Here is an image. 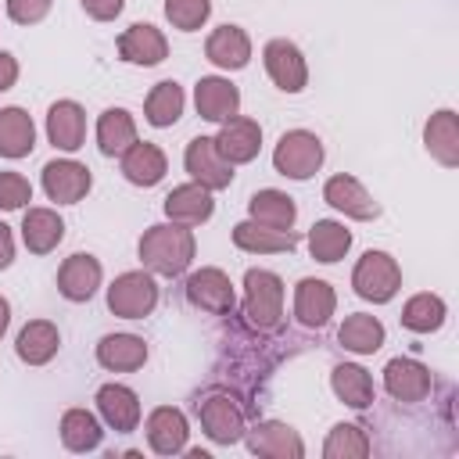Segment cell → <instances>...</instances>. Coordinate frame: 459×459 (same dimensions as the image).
Masks as SVG:
<instances>
[{
    "label": "cell",
    "mask_w": 459,
    "mask_h": 459,
    "mask_svg": "<svg viewBox=\"0 0 459 459\" xmlns=\"http://www.w3.org/2000/svg\"><path fill=\"white\" fill-rule=\"evenodd\" d=\"M154 305H158V283L143 269L122 273L108 287V308L115 316H122V319H143V316L154 312Z\"/></svg>",
    "instance_id": "5b68a950"
},
{
    "label": "cell",
    "mask_w": 459,
    "mask_h": 459,
    "mask_svg": "<svg viewBox=\"0 0 459 459\" xmlns=\"http://www.w3.org/2000/svg\"><path fill=\"white\" fill-rule=\"evenodd\" d=\"M186 298H190L194 308L212 312V316L233 312V301H237L233 283H230V276H226L222 269H197V273H190V280H186Z\"/></svg>",
    "instance_id": "30bf717a"
},
{
    "label": "cell",
    "mask_w": 459,
    "mask_h": 459,
    "mask_svg": "<svg viewBox=\"0 0 459 459\" xmlns=\"http://www.w3.org/2000/svg\"><path fill=\"white\" fill-rule=\"evenodd\" d=\"M323 197H326V204H333L337 212H344L348 219H377L380 215V204L366 194V186L355 179V176H330L326 179V186H323Z\"/></svg>",
    "instance_id": "9a60e30c"
},
{
    "label": "cell",
    "mask_w": 459,
    "mask_h": 459,
    "mask_svg": "<svg viewBox=\"0 0 459 459\" xmlns=\"http://www.w3.org/2000/svg\"><path fill=\"white\" fill-rule=\"evenodd\" d=\"M212 212H215L212 190L201 183H183L165 197V215L179 226H201L212 219Z\"/></svg>",
    "instance_id": "ffe728a7"
},
{
    "label": "cell",
    "mask_w": 459,
    "mask_h": 459,
    "mask_svg": "<svg viewBox=\"0 0 459 459\" xmlns=\"http://www.w3.org/2000/svg\"><path fill=\"white\" fill-rule=\"evenodd\" d=\"M36 147V126L29 111L22 108H4L0 111V154L4 158H25Z\"/></svg>",
    "instance_id": "4dcf8cb0"
},
{
    "label": "cell",
    "mask_w": 459,
    "mask_h": 459,
    "mask_svg": "<svg viewBox=\"0 0 459 459\" xmlns=\"http://www.w3.org/2000/svg\"><path fill=\"white\" fill-rule=\"evenodd\" d=\"M186 416L176 409V405H158L151 416H147V445L158 452V455H176L186 448Z\"/></svg>",
    "instance_id": "d6986e66"
},
{
    "label": "cell",
    "mask_w": 459,
    "mask_h": 459,
    "mask_svg": "<svg viewBox=\"0 0 459 459\" xmlns=\"http://www.w3.org/2000/svg\"><path fill=\"white\" fill-rule=\"evenodd\" d=\"M14 79H18V61H14L7 50H0V93H4V90H11V86H14Z\"/></svg>",
    "instance_id": "ee69618b"
},
{
    "label": "cell",
    "mask_w": 459,
    "mask_h": 459,
    "mask_svg": "<svg viewBox=\"0 0 459 459\" xmlns=\"http://www.w3.org/2000/svg\"><path fill=\"white\" fill-rule=\"evenodd\" d=\"M208 14H212V0H165V18L183 32L201 29Z\"/></svg>",
    "instance_id": "ab89813d"
},
{
    "label": "cell",
    "mask_w": 459,
    "mask_h": 459,
    "mask_svg": "<svg viewBox=\"0 0 459 459\" xmlns=\"http://www.w3.org/2000/svg\"><path fill=\"white\" fill-rule=\"evenodd\" d=\"M47 136L57 151H79L86 136V111L75 100H57L47 111Z\"/></svg>",
    "instance_id": "7402d4cb"
},
{
    "label": "cell",
    "mask_w": 459,
    "mask_h": 459,
    "mask_svg": "<svg viewBox=\"0 0 459 459\" xmlns=\"http://www.w3.org/2000/svg\"><path fill=\"white\" fill-rule=\"evenodd\" d=\"M233 244L240 251H255V255H276V251H294L298 237L290 230H273L262 222H237L233 226Z\"/></svg>",
    "instance_id": "f1b7e54d"
},
{
    "label": "cell",
    "mask_w": 459,
    "mask_h": 459,
    "mask_svg": "<svg viewBox=\"0 0 459 459\" xmlns=\"http://www.w3.org/2000/svg\"><path fill=\"white\" fill-rule=\"evenodd\" d=\"M165 154H161V147L158 143H129L126 151H122V176L129 179V183H136V186H154L161 176H165Z\"/></svg>",
    "instance_id": "d4e9b609"
},
{
    "label": "cell",
    "mask_w": 459,
    "mask_h": 459,
    "mask_svg": "<svg viewBox=\"0 0 459 459\" xmlns=\"http://www.w3.org/2000/svg\"><path fill=\"white\" fill-rule=\"evenodd\" d=\"M348 247H351V233L333 219H319L308 230V251L316 262H337L348 255Z\"/></svg>",
    "instance_id": "8d00e7d4"
},
{
    "label": "cell",
    "mask_w": 459,
    "mask_h": 459,
    "mask_svg": "<svg viewBox=\"0 0 459 459\" xmlns=\"http://www.w3.org/2000/svg\"><path fill=\"white\" fill-rule=\"evenodd\" d=\"M423 143L430 151V158H437L445 169L459 165V126H455V111L441 108L437 115H430L427 129H423Z\"/></svg>",
    "instance_id": "4316f807"
},
{
    "label": "cell",
    "mask_w": 459,
    "mask_h": 459,
    "mask_svg": "<svg viewBox=\"0 0 459 459\" xmlns=\"http://www.w3.org/2000/svg\"><path fill=\"white\" fill-rule=\"evenodd\" d=\"M50 4H54V0H7V14H11V22H18V25H36V22L47 18Z\"/></svg>",
    "instance_id": "b9f144b4"
},
{
    "label": "cell",
    "mask_w": 459,
    "mask_h": 459,
    "mask_svg": "<svg viewBox=\"0 0 459 459\" xmlns=\"http://www.w3.org/2000/svg\"><path fill=\"white\" fill-rule=\"evenodd\" d=\"M244 434H247V448L255 455H269V459H301L305 455V441L298 437V430L280 420H262Z\"/></svg>",
    "instance_id": "8fae6325"
},
{
    "label": "cell",
    "mask_w": 459,
    "mask_h": 459,
    "mask_svg": "<svg viewBox=\"0 0 459 459\" xmlns=\"http://www.w3.org/2000/svg\"><path fill=\"white\" fill-rule=\"evenodd\" d=\"M244 319L255 330H276L283 319V283L269 269L244 273Z\"/></svg>",
    "instance_id": "7a4b0ae2"
},
{
    "label": "cell",
    "mask_w": 459,
    "mask_h": 459,
    "mask_svg": "<svg viewBox=\"0 0 459 459\" xmlns=\"http://www.w3.org/2000/svg\"><path fill=\"white\" fill-rule=\"evenodd\" d=\"M215 147L219 154L230 161V165H244V161H255L258 158V147H262V126L255 118H226L219 136H215Z\"/></svg>",
    "instance_id": "7c38bea8"
},
{
    "label": "cell",
    "mask_w": 459,
    "mask_h": 459,
    "mask_svg": "<svg viewBox=\"0 0 459 459\" xmlns=\"http://www.w3.org/2000/svg\"><path fill=\"white\" fill-rule=\"evenodd\" d=\"M337 308V294L326 280H301L294 287V316L301 326H326V319Z\"/></svg>",
    "instance_id": "44dd1931"
},
{
    "label": "cell",
    "mask_w": 459,
    "mask_h": 459,
    "mask_svg": "<svg viewBox=\"0 0 459 459\" xmlns=\"http://www.w3.org/2000/svg\"><path fill=\"white\" fill-rule=\"evenodd\" d=\"M183 86L179 82H172V79H165V82H158L151 93H147V104H143V115H147V122L151 126H158V129H165V126H172V122H179V115H183Z\"/></svg>",
    "instance_id": "d590c367"
},
{
    "label": "cell",
    "mask_w": 459,
    "mask_h": 459,
    "mask_svg": "<svg viewBox=\"0 0 459 459\" xmlns=\"http://www.w3.org/2000/svg\"><path fill=\"white\" fill-rule=\"evenodd\" d=\"M118 54H122V61L147 68V65H161L169 57V43H165L161 29H154L147 22H136L118 36Z\"/></svg>",
    "instance_id": "e0dca14e"
},
{
    "label": "cell",
    "mask_w": 459,
    "mask_h": 459,
    "mask_svg": "<svg viewBox=\"0 0 459 459\" xmlns=\"http://www.w3.org/2000/svg\"><path fill=\"white\" fill-rule=\"evenodd\" d=\"M32 201V186L22 172H0V208L4 212H14L22 204Z\"/></svg>",
    "instance_id": "60d3db41"
},
{
    "label": "cell",
    "mask_w": 459,
    "mask_h": 459,
    "mask_svg": "<svg viewBox=\"0 0 459 459\" xmlns=\"http://www.w3.org/2000/svg\"><path fill=\"white\" fill-rule=\"evenodd\" d=\"M93 186V176L86 165L72 161V158H57L43 165V190L50 201L57 204H75L86 197V190Z\"/></svg>",
    "instance_id": "9c48e42d"
},
{
    "label": "cell",
    "mask_w": 459,
    "mask_h": 459,
    "mask_svg": "<svg viewBox=\"0 0 459 459\" xmlns=\"http://www.w3.org/2000/svg\"><path fill=\"white\" fill-rule=\"evenodd\" d=\"M330 387H333V394H337L344 405H351V409H369V405H373V377H369L362 366H355V362L333 366Z\"/></svg>",
    "instance_id": "f546056e"
},
{
    "label": "cell",
    "mask_w": 459,
    "mask_h": 459,
    "mask_svg": "<svg viewBox=\"0 0 459 459\" xmlns=\"http://www.w3.org/2000/svg\"><path fill=\"white\" fill-rule=\"evenodd\" d=\"M129 143H136V122L126 108H108L100 118H97V147L111 158V154H122Z\"/></svg>",
    "instance_id": "1f68e13d"
},
{
    "label": "cell",
    "mask_w": 459,
    "mask_h": 459,
    "mask_svg": "<svg viewBox=\"0 0 459 459\" xmlns=\"http://www.w3.org/2000/svg\"><path fill=\"white\" fill-rule=\"evenodd\" d=\"M323 455L326 459H362V455H369V437L359 423H337L323 445Z\"/></svg>",
    "instance_id": "f35d334b"
},
{
    "label": "cell",
    "mask_w": 459,
    "mask_h": 459,
    "mask_svg": "<svg viewBox=\"0 0 459 459\" xmlns=\"http://www.w3.org/2000/svg\"><path fill=\"white\" fill-rule=\"evenodd\" d=\"M194 104H197L201 118L226 122V118H233L240 111V90L230 79H222V75H204L194 86Z\"/></svg>",
    "instance_id": "4fadbf2b"
},
{
    "label": "cell",
    "mask_w": 459,
    "mask_h": 459,
    "mask_svg": "<svg viewBox=\"0 0 459 459\" xmlns=\"http://www.w3.org/2000/svg\"><path fill=\"white\" fill-rule=\"evenodd\" d=\"M445 323V301L437 294H412L402 308V326L412 333H430Z\"/></svg>",
    "instance_id": "74e56055"
},
{
    "label": "cell",
    "mask_w": 459,
    "mask_h": 459,
    "mask_svg": "<svg viewBox=\"0 0 459 459\" xmlns=\"http://www.w3.org/2000/svg\"><path fill=\"white\" fill-rule=\"evenodd\" d=\"M273 165L287 179H308V176H316L319 165H323V143H319V136L308 133V129L283 133L280 143H276V151H273Z\"/></svg>",
    "instance_id": "277c9868"
},
{
    "label": "cell",
    "mask_w": 459,
    "mask_h": 459,
    "mask_svg": "<svg viewBox=\"0 0 459 459\" xmlns=\"http://www.w3.org/2000/svg\"><path fill=\"white\" fill-rule=\"evenodd\" d=\"M337 341L355 351V355H373L380 344H384V323L377 316H366V312H355L341 323L337 330Z\"/></svg>",
    "instance_id": "836d02e7"
},
{
    "label": "cell",
    "mask_w": 459,
    "mask_h": 459,
    "mask_svg": "<svg viewBox=\"0 0 459 459\" xmlns=\"http://www.w3.org/2000/svg\"><path fill=\"white\" fill-rule=\"evenodd\" d=\"M247 212H251L255 222L273 226V230H290L294 219H298L294 197H287L283 190H258V194L247 201Z\"/></svg>",
    "instance_id": "d6a6232c"
},
{
    "label": "cell",
    "mask_w": 459,
    "mask_h": 459,
    "mask_svg": "<svg viewBox=\"0 0 459 459\" xmlns=\"http://www.w3.org/2000/svg\"><path fill=\"white\" fill-rule=\"evenodd\" d=\"M194 258V233L179 222H158L140 237V262L158 276L186 273Z\"/></svg>",
    "instance_id": "6da1fadb"
},
{
    "label": "cell",
    "mask_w": 459,
    "mask_h": 459,
    "mask_svg": "<svg viewBox=\"0 0 459 459\" xmlns=\"http://www.w3.org/2000/svg\"><path fill=\"white\" fill-rule=\"evenodd\" d=\"M100 287V262L93 255H82L75 251L72 258L61 262L57 269V290L68 298V301H90Z\"/></svg>",
    "instance_id": "ac0fdd59"
},
{
    "label": "cell",
    "mask_w": 459,
    "mask_h": 459,
    "mask_svg": "<svg viewBox=\"0 0 459 459\" xmlns=\"http://www.w3.org/2000/svg\"><path fill=\"white\" fill-rule=\"evenodd\" d=\"M57 348H61V333H57V326L47 323V319H32V323H25L22 333H18V341H14L18 359L29 362V366H43V362H50V359L57 355Z\"/></svg>",
    "instance_id": "484cf974"
},
{
    "label": "cell",
    "mask_w": 459,
    "mask_h": 459,
    "mask_svg": "<svg viewBox=\"0 0 459 459\" xmlns=\"http://www.w3.org/2000/svg\"><path fill=\"white\" fill-rule=\"evenodd\" d=\"M351 287L359 298L373 301V305H384L398 294L402 287V269L398 262L387 255V251H366L359 262H355V273H351Z\"/></svg>",
    "instance_id": "3957f363"
},
{
    "label": "cell",
    "mask_w": 459,
    "mask_h": 459,
    "mask_svg": "<svg viewBox=\"0 0 459 459\" xmlns=\"http://www.w3.org/2000/svg\"><path fill=\"white\" fill-rule=\"evenodd\" d=\"M197 416L215 445H233L244 437V412L230 394H208L204 402H197Z\"/></svg>",
    "instance_id": "ba28073f"
},
{
    "label": "cell",
    "mask_w": 459,
    "mask_h": 459,
    "mask_svg": "<svg viewBox=\"0 0 459 459\" xmlns=\"http://www.w3.org/2000/svg\"><path fill=\"white\" fill-rule=\"evenodd\" d=\"M262 57H265L269 79H273L283 93H301V90H305V82H308V65H305L301 50H298L290 39H269L265 50H262Z\"/></svg>",
    "instance_id": "52a82bcc"
},
{
    "label": "cell",
    "mask_w": 459,
    "mask_h": 459,
    "mask_svg": "<svg viewBox=\"0 0 459 459\" xmlns=\"http://www.w3.org/2000/svg\"><path fill=\"white\" fill-rule=\"evenodd\" d=\"M204 54H208L212 65H219L226 72H237V68H244L251 61V39H247V32L240 25H219L208 36Z\"/></svg>",
    "instance_id": "603a6c76"
},
{
    "label": "cell",
    "mask_w": 459,
    "mask_h": 459,
    "mask_svg": "<svg viewBox=\"0 0 459 459\" xmlns=\"http://www.w3.org/2000/svg\"><path fill=\"white\" fill-rule=\"evenodd\" d=\"M97 362L111 373H133L147 362V344L136 333H108L97 344Z\"/></svg>",
    "instance_id": "cb8c5ba5"
},
{
    "label": "cell",
    "mask_w": 459,
    "mask_h": 459,
    "mask_svg": "<svg viewBox=\"0 0 459 459\" xmlns=\"http://www.w3.org/2000/svg\"><path fill=\"white\" fill-rule=\"evenodd\" d=\"M384 387L398 402H423L430 394L434 380H430V369L423 362H416V359H391L384 366Z\"/></svg>",
    "instance_id": "5bb4252c"
},
{
    "label": "cell",
    "mask_w": 459,
    "mask_h": 459,
    "mask_svg": "<svg viewBox=\"0 0 459 459\" xmlns=\"http://www.w3.org/2000/svg\"><path fill=\"white\" fill-rule=\"evenodd\" d=\"M183 161H186V172L194 176V183H201L208 190H222V186L233 183V165L219 154L215 136H194L186 143Z\"/></svg>",
    "instance_id": "8992f818"
},
{
    "label": "cell",
    "mask_w": 459,
    "mask_h": 459,
    "mask_svg": "<svg viewBox=\"0 0 459 459\" xmlns=\"http://www.w3.org/2000/svg\"><path fill=\"white\" fill-rule=\"evenodd\" d=\"M7 323H11V305H7V298H0V337H4Z\"/></svg>",
    "instance_id": "bcb514c9"
},
{
    "label": "cell",
    "mask_w": 459,
    "mask_h": 459,
    "mask_svg": "<svg viewBox=\"0 0 459 459\" xmlns=\"http://www.w3.org/2000/svg\"><path fill=\"white\" fill-rule=\"evenodd\" d=\"M79 4H82V11H86L90 18H97V22H111V18H118L122 7H126V0H79Z\"/></svg>",
    "instance_id": "7bdbcfd3"
},
{
    "label": "cell",
    "mask_w": 459,
    "mask_h": 459,
    "mask_svg": "<svg viewBox=\"0 0 459 459\" xmlns=\"http://www.w3.org/2000/svg\"><path fill=\"white\" fill-rule=\"evenodd\" d=\"M65 237V222L54 208H29L25 219H22V240L32 255H47L61 244Z\"/></svg>",
    "instance_id": "83f0119b"
},
{
    "label": "cell",
    "mask_w": 459,
    "mask_h": 459,
    "mask_svg": "<svg viewBox=\"0 0 459 459\" xmlns=\"http://www.w3.org/2000/svg\"><path fill=\"white\" fill-rule=\"evenodd\" d=\"M97 412H100V420H104L111 430L129 434V430H136V423H140V398H136V391L126 387V384H104V387L97 391Z\"/></svg>",
    "instance_id": "2e32d148"
},
{
    "label": "cell",
    "mask_w": 459,
    "mask_h": 459,
    "mask_svg": "<svg viewBox=\"0 0 459 459\" xmlns=\"http://www.w3.org/2000/svg\"><path fill=\"white\" fill-rule=\"evenodd\" d=\"M14 262V237H11V226L0 222V269H7Z\"/></svg>",
    "instance_id": "f6af8a7d"
},
{
    "label": "cell",
    "mask_w": 459,
    "mask_h": 459,
    "mask_svg": "<svg viewBox=\"0 0 459 459\" xmlns=\"http://www.w3.org/2000/svg\"><path fill=\"white\" fill-rule=\"evenodd\" d=\"M104 430H100V420L86 409H68L61 416V441L68 452H93L100 445Z\"/></svg>",
    "instance_id": "e575fe53"
}]
</instances>
